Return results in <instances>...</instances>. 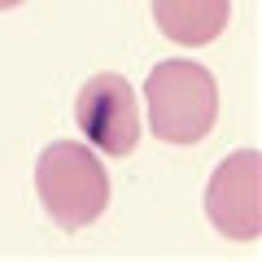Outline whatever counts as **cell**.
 <instances>
[{
    "mask_svg": "<svg viewBox=\"0 0 262 262\" xmlns=\"http://www.w3.org/2000/svg\"><path fill=\"white\" fill-rule=\"evenodd\" d=\"M75 122L88 144L110 158H127L140 144V105L122 75H96L75 96Z\"/></svg>",
    "mask_w": 262,
    "mask_h": 262,
    "instance_id": "3",
    "label": "cell"
},
{
    "mask_svg": "<svg viewBox=\"0 0 262 262\" xmlns=\"http://www.w3.org/2000/svg\"><path fill=\"white\" fill-rule=\"evenodd\" d=\"M144 105H149V127L158 140L201 144L219 118L214 75L196 61H184V57L158 61L153 75L144 79Z\"/></svg>",
    "mask_w": 262,
    "mask_h": 262,
    "instance_id": "2",
    "label": "cell"
},
{
    "mask_svg": "<svg viewBox=\"0 0 262 262\" xmlns=\"http://www.w3.org/2000/svg\"><path fill=\"white\" fill-rule=\"evenodd\" d=\"M232 0H153V22L170 44L201 48L227 31Z\"/></svg>",
    "mask_w": 262,
    "mask_h": 262,
    "instance_id": "5",
    "label": "cell"
},
{
    "mask_svg": "<svg viewBox=\"0 0 262 262\" xmlns=\"http://www.w3.org/2000/svg\"><path fill=\"white\" fill-rule=\"evenodd\" d=\"M22 0H0V9H18Z\"/></svg>",
    "mask_w": 262,
    "mask_h": 262,
    "instance_id": "6",
    "label": "cell"
},
{
    "mask_svg": "<svg viewBox=\"0 0 262 262\" xmlns=\"http://www.w3.org/2000/svg\"><path fill=\"white\" fill-rule=\"evenodd\" d=\"M206 214L227 241H258L262 232V158L253 149L219 162L206 188Z\"/></svg>",
    "mask_w": 262,
    "mask_h": 262,
    "instance_id": "4",
    "label": "cell"
},
{
    "mask_svg": "<svg viewBox=\"0 0 262 262\" xmlns=\"http://www.w3.org/2000/svg\"><path fill=\"white\" fill-rule=\"evenodd\" d=\"M35 192L61 232H83L110 206V175L79 140H53L35 162Z\"/></svg>",
    "mask_w": 262,
    "mask_h": 262,
    "instance_id": "1",
    "label": "cell"
}]
</instances>
